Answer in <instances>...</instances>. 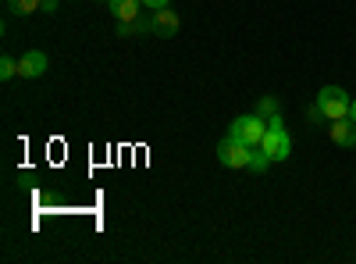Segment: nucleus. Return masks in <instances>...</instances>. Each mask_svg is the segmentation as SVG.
<instances>
[{
	"label": "nucleus",
	"mask_w": 356,
	"mask_h": 264,
	"mask_svg": "<svg viewBox=\"0 0 356 264\" xmlns=\"http://www.w3.org/2000/svg\"><path fill=\"white\" fill-rule=\"evenodd\" d=\"M317 111L324 114V122H339V118H349V93L342 86H324L317 93Z\"/></svg>",
	"instance_id": "obj_1"
},
{
	"label": "nucleus",
	"mask_w": 356,
	"mask_h": 264,
	"mask_svg": "<svg viewBox=\"0 0 356 264\" xmlns=\"http://www.w3.org/2000/svg\"><path fill=\"white\" fill-rule=\"evenodd\" d=\"M250 168H253V171H267V168H271V157H267V154L260 150V146H257V150H253V161H250Z\"/></svg>",
	"instance_id": "obj_12"
},
{
	"label": "nucleus",
	"mask_w": 356,
	"mask_h": 264,
	"mask_svg": "<svg viewBox=\"0 0 356 264\" xmlns=\"http://www.w3.org/2000/svg\"><path fill=\"white\" fill-rule=\"evenodd\" d=\"M253 150H257V146L235 139V136H225V139L218 143V161H221L225 168H250Z\"/></svg>",
	"instance_id": "obj_2"
},
{
	"label": "nucleus",
	"mask_w": 356,
	"mask_h": 264,
	"mask_svg": "<svg viewBox=\"0 0 356 264\" xmlns=\"http://www.w3.org/2000/svg\"><path fill=\"white\" fill-rule=\"evenodd\" d=\"M15 75H18V61H15L11 54H4V57H0V79H4V82H11Z\"/></svg>",
	"instance_id": "obj_11"
},
{
	"label": "nucleus",
	"mask_w": 356,
	"mask_h": 264,
	"mask_svg": "<svg viewBox=\"0 0 356 264\" xmlns=\"http://www.w3.org/2000/svg\"><path fill=\"white\" fill-rule=\"evenodd\" d=\"M43 11H47V15H54V11H57V0H43Z\"/></svg>",
	"instance_id": "obj_14"
},
{
	"label": "nucleus",
	"mask_w": 356,
	"mask_h": 264,
	"mask_svg": "<svg viewBox=\"0 0 356 264\" xmlns=\"http://www.w3.org/2000/svg\"><path fill=\"white\" fill-rule=\"evenodd\" d=\"M349 118L356 122V100H349Z\"/></svg>",
	"instance_id": "obj_15"
},
{
	"label": "nucleus",
	"mask_w": 356,
	"mask_h": 264,
	"mask_svg": "<svg viewBox=\"0 0 356 264\" xmlns=\"http://www.w3.org/2000/svg\"><path fill=\"white\" fill-rule=\"evenodd\" d=\"M260 150L271 157V164L278 161H289V154H292V139H289V132H285V125H267V132H264V139H260Z\"/></svg>",
	"instance_id": "obj_3"
},
{
	"label": "nucleus",
	"mask_w": 356,
	"mask_h": 264,
	"mask_svg": "<svg viewBox=\"0 0 356 264\" xmlns=\"http://www.w3.org/2000/svg\"><path fill=\"white\" fill-rule=\"evenodd\" d=\"M8 8H11V15H36V11H43V0H8Z\"/></svg>",
	"instance_id": "obj_9"
},
{
	"label": "nucleus",
	"mask_w": 356,
	"mask_h": 264,
	"mask_svg": "<svg viewBox=\"0 0 356 264\" xmlns=\"http://www.w3.org/2000/svg\"><path fill=\"white\" fill-rule=\"evenodd\" d=\"M150 15H154V18H150V22H154V33L164 36V40H171L178 29H182V18H178L171 8H161V11H150Z\"/></svg>",
	"instance_id": "obj_7"
},
{
	"label": "nucleus",
	"mask_w": 356,
	"mask_h": 264,
	"mask_svg": "<svg viewBox=\"0 0 356 264\" xmlns=\"http://www.w3.org/2000/svg\"><path fill=\"white\" fill-rule=\"evenodd\" d=\"M264 132H267V118H260V114H239V118L228 125V136L243 139V143H250V146H260Z\"/></svg>",
	"instance_id": "obj_4"
},
{
	"label": "nucleus",
	"mask_w": 356,
	"mask_h": 264,
	"mask_svg": "<svg viewBox=\"0 0 356 264\" xmlns=\"http://www.w3.org/2000/svg\"><path fill=\"white\" fill-rule=\"evenodd\" d=\"M107 8H111L114 22H136L143 11V0H107Z\"/></svg>",
	"instance_id": "obj_8"
},
{
	"label": "nucleus",
	"mask_w": 356,
	"mask_h": 264,
	"mask_svg": "<svg viewBox=\"0 0 356 264\" xmlns=\"http://www.w3.org/2000/svg\"><path fill=\"white\" fill-rule=\"evenodd\" d=\"M143 8H150V11H161V8H168V0H143Z\"/></svg>",
	"instance_id": "obj_13"
},
{
	"label": "nucleus",
	"mask_w": 356,
	"mask_h": 264,
	"mask_svg": "<svg viewBox=\"0 0 356 264\" xmlns=\"http://www.w3.org/2000/svg\"><path fill=\"white\" fill-rule=\"evenodd\" d=\"M328 136H332L335 146H346V150H353V146H356V122H353V118L328 122Z\"/></svg>",
	"instance_id": "obj_6"
},
{
	"label": "nucleus",
	"mask_w": 356,
	"mask_h": 264,
	"mask_svg": "<svg viewBox=\"0 0 356 264\" xmlns=\"http://www.w3.org/2000/svg\"><path fill=\"white\" fill-rule=\"evenodd\" d=\"M47 68H50V57L43 50H25L18 57V79H40L47 75Z\"/></svg>",
	"instance_id": "obj_5"
},
{
	"label": "nucleus",
	"mask_w": 356,
	"mask_h": 264,
	"mask_svg": "<svg viewBox=\"0 0 356 264\" xmlns=\"http://www.w3.org/2000/svg\"><path fill=\"white\" fill-rule=\"evenodd\" d=\"M257 114H260V118H271V114H282V111H278V97H260V100H257Z\"/></svg>",
	"instance_id": "obj_10"
}]
</instances>
